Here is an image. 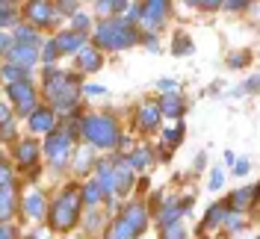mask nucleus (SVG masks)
<instances>
[{
    "mask_svg": "<svg viewBox=\"0 0 260 239\" xmlns=\"http://www.w3.org/2000/svg\"><path fill=\"white\" fill-rule=\"evenodd\" d=\"M127 162L133 168H148V165H151V151H148V148H136V151L130 154Z\"/></svg>",
    "mask_w": 260,
    "mask_h": 239,
    "instance_id": "obj_23",
    "label": "nucleus"
},
{
    "mask_svg": "<svg viewBox=\"0 0 260 239\" xmlns=\"http://www.w3.org/2000/svg\"><path fill=\"white\" fill-rule=\"evenodd\" d=\"M12 210H15V195H12V186H6V189H0V224L9 222Z\"/></svg>",
    "mask_w": 260,
    "mask_h": 239,
    "instance_id": "obj_15",
    "label": "nucleus"
},
{
    "mask_svg": "<svg viewBox=\"0 0 260 239\" xmlns=\"http://www.w3.org/2000/svg\"><path fill=\"white\" fill-rule=\"evenodd\" d=\"M222 6H225V9H245L248 3H222Z\"/></svg>",
    "mask_w": 260,
    "mask_h": 239,
    "instance_id": "obj_43",
    "label": "nucleus"
},
{
    "mask_svg": "<svg viewBox=\"0 0 260 239\" xmlns=\"http://www.w3.org/2000/svg\"><path fill=\"white\" fill-rule=\"evenodd\" d=\"M6 92H9V97L18 104V112H21V115H27V112L36 110V89L30 86V80H27V83H9Z\"/></svg>",
    "mask_w": 260,
    "mask_h": 239,
    "instance_id": "obj_7",
    "label": "nucleus"
},
{
    "mask_svg": "<svg viewBox=\"0 0 260 239\" xmlns=\"http://www.w3.org/2000/svg\"><path fill=\"white\" fill-rule=\"evenodd\" d=\"M245 89H248V92H254V89H257V77H248V83H245Z\"/></svg>",
    "mask_w": 260,
    "mask_h": 239,
    "instance_id": "obj_41",
    "label": "nucleus"
},
{
    "mask_svg": "<svg viewBox=\"0 0 260 239\" xmlns=\"http://www.w3.org/2000/svg\"><path fill=\"white\" fill-rule=\"evenodd\" d=\"M225 222H228V227L231 230H243V216H237V213H225Z\"/></svg>",
    "mask_w": 260,
    "mask_h": 239,
    "instance_id": "obj_31",
    "label": "nucleus"
},
{
    "mask_svg": "<svg viewBox=\"0 0 260 239\" xmlns=\"http://www.w3.org/2000/svg\"><path fill=\"white\" fill-rule=\"evenodd\" d=\"M27 18L36 24H50L56 18V9L50 3H27Z\"/></svg>",
    "mask_w": 260,
    "mask_h": 239,
    "instance_id": "obj_14",
    "label": "nucleus"
},
{
    "mask_svg": "<svg viewBox=\"0 0 260 239\" xmlns=\"http://www.w3.org/2000/svg\"><path fill=\"white\" fill-rule=\"evenodd\" d=\"M234 172H237V175H245V172H248V162H245V159H240V162L234 165Z\"/></svg>",
    "mask_w": 260,
    "mask_h": 239,
    "instance_id": "obj_40",
    "label": "nucleus"
},
{
    "mask_svg": "<svg viewBox=\"0 0 260 239\" xmlns=\"http://www.w3.org/2000/svg\"><path fill=\"white\" fill-rule=\"evenodd\" d=\"M115 168H113V192H127L130 183H133V172H130V165L124 162V159L113 157L110 159Z\"/></svg>",
    "mask_w": 260,
    "mask_h": 239,
    "instance_id": "obj_11",
    "label": "nucleus"
},
{
    "mask_svg": "<svg viewBox=\"0 0 260 239\" xmlns=\"http://www.w3.org/2000/svg\"><path fill=\"white\" fill-rule=\"evenodd\" d=\"M77 216H80V189H77V186H68V189L50 204V216H48L50 222L48 224L53 230L62 233V230H71V227L77 224Z\"/></svg>",
    "mask_w": 260,
    "mask_h": 239,
    "instance_id": "obj_1",
    "label": "nucleus"
},
{
    "mask_svg": "<svg viewBox=\"0 0 260 239\" xmlns=\"http://www.w3.org/2000/svg\"><path fill=\"white\" fill-rule=\"evenodd\" d=\"M183 100H180L178 95H166L162 97V107H160V115L166 112V115H172V118H178V115H183Z\"/></svg>",
    "mask_w": 260,
    "mask_h": 239,
    "instance_id": "obj_16",
    "label": "nucleus"
},
{
    "mask_svg": "<svg viewBox=\"0 0 260 239\" xmlns=\"http://www.w3.org/2000/svg\"><path fill=\"white\" fill-rule=\"evenodd\" d=\"M74 27H77L74 32H83L86 27H89V18H86V15H74Z\"/></svg>",
    "mask_w": 260,
    "mask_h": 239,
    "instance_id": "obj_37",
    "label": "nucleus"
},
{
    "mask_svg": "<svg viewBox=\"0 0 260 239\" xmlns=\"http://www.w3.org/2000/svg\"><path fill=\"white\" fill-rule=\"evenodd\" d=\"M136 118H139V127L142 130H157L160 127V107L157 104H142Z\"/></svg>",
    "mask_w": 260,
    "mask_h": 239,
    "instance_id": "obj_13",
    "label": "nucleus"
},
{
    "mask_svg": "<svg viewBox=\"0 0 260 239\" xmlns=\"http://www.w3.org/2000/svg\"><path fill=\"white\" fill-rule=\"evenodd\" d=\"M160 89H162V92H175V89H178V83L166 77V80H160Z\"/></svg>",
    "mask_w": 260,
    "mask_h": 239,
    "instance_id": "obj_39",
    "label": "nucleus"
},
{
    "mask_svg": "<svg viewBox=\"0 0 260 239\" xmlns=\"http://www.w3.org/2000/svg\"><path fill=\"white\" fill-rule=\"evenodd\" d=\"M15 21V6L12 3H0V27Z\"/></svg>",
    "mask_w": 260,
    "mask_h": 239,
    "instance_id": "obj_27",
    "label": "nucleus"
},
{
    "mask_svg": "<svg viewBox=\"0 0 260 239\" xmlns=\"http://www.w3.org/2000/svg\"><path fill=\"white\" fill-rule=\"evenodd\" d=\"M166 9H169V3H162V0L139 3V18L145 21V27H157L162 18H166Z\"/></svg>",
    "mask_w": 260,
    "mask_h": 239,
    "instance_id": "obj_10",
    "label": "nucleus"
},
{
    "mask_svg": "<svg viewBox=\"0 0 260 239\" xmlns=\"http://www.w3.org/2000/svg\"><path fill=\"white\" fill-rule=\"evenodd\" d=\"M53 9H59L62 15H77V3H56Z\"/></svg>",
    "mask_w": 260,
    "mask_h": 239,
    "instance_id": "obj_33",
    "label": "nucleus"
},
{
    "mask_svg": "<svg viewBox=\"0 0 260 239\" xmlns=\"http://www.w3.org/2000/svg\"><path fill=\"white\" fill-rule=\"evenodd\" d=\"M89 159H92V151L86 148V151H80V157H77V172H83L86 165H89Z\"/></svg>",
    "mask_w": 260,
    "mask_h": 239,
    "instance_id": "obj_34",
    "label": "nucleus"
},
{
    "mask_svg": "<svg viewBox=\"0 0 260 239\" xmlns=\"http://www.w3.org/2000/svg\"><path fill=\"white\" fill-rule=\"evenodd\" d=\"M254 186H248V189H240V192H234V195H231V204H234V207L237 210H245L248 207V204H251V201H254Z\"/></svg>",
    "mask_w": 260,
    "mask_h": 239,
    "instance_id": "obj_20",
    "label": "nucleus"
},
{
    "mask_svg": "<svg viewBox=\"0 0 260 239\" xmlns=\"http://www.w3.org/2000/svg\"><path fill=\"white\" fill-rule=\"evenodd\" d=\"M3 80H12V83H27V80H30V71L15 68V65H6V68H3Z\"/></svg>",
    "mask_w": 260,
    "mask_h": 239,
    "instance_id": "obj_24",
    "label": "nucleus"
},
{
    "mask_svg": "<svg viewBox=\"0 0 260 239\" xmlns=\"http://www.w3.org/2000/svg\"><path fill=\"white\" fill-rule=\"evenodd\" d=\"M56 124V118H53V110L50 107H36L30 112V130L32 133H50Z\"/></svg>",
    "mask_w": 260,
    "mask_h": 239,
    "instance_id": "obj_9",
    "label": "nucleus"
},
{
    "mask_svg": "<svg viewBox=\"0 0 260 239\" xmlns=\"http://www.w3.org/2000/svg\"><path fill=\"white\" fill-rule=\"evenodd\" d=\"M56 53H59V50H56V42L50 39L48 45H45V53H42V59H45V62H53V59H56Z\"/></svg>",
    "mask_w": 260,
    "mask_h": 239,
    "instance_id": "obj_32",
    "label": "nucleus"
},
{
    "mask_svg": "<svg viewBox=\"0 0 260 239\" xmlns=\"http://www.w3.org/2000/svg\"><path fill=\"white\" fill-rule=\"evenodd\" d=\"M12 48V39H9V32H0V53L3 50H9Z\"/></svg>",
    "mask_w": 260,
    "mask_h": 239,
    "instance_id": "obj_38",
    "label": "nucleus"
},
{
    "mask_svg": "<svg viewBox=\"0 0 260 239\" xmlns=\"http://www.w3.org/2000/svg\"><path fill=\"white\" fill-rule=\"evenodd\" d=\"M36 154H39V148H36V142H30V139H27V142H21L18 145V162H21V165H32V162H36Z\"/></svg>",
    "mask_w": 260,
    "mask_h": 239,
    "instance_id": "obj_17",
    "label": "nucleus"
},
{
    "mask_svg": "<svg viewBox=\"0 0 260 239\" xmlns=\"http://www.w3.org/2000/svg\"><path fill=\"white\" fill-rule=\"evenodd\" d=\"M6 59H9V65H15V68L30 71V65H36L39 53H36V48H30V45H12V48L6 50Z\"/></svg>",
    "mask_w": 260,
    "mask_h": 239,
    "instance_id": "obj_8",
    "label": "nucleus"
},
{
    "mask_svg": "<svg viewBox=\"0 0 260 239\" xmlns=\"http://www.w3.org/2000/svg\"><path fill=\"white\" fill-rule=\"evenodd\" d=\"M80 198H83V201H86V204H89V207H95L98 201H101V198H104V189H101V186H98L95 180H89V183H86V186H83Z\"/></svg>",
    "mask_w": 260,
    "mask_h": 239,
    "instance_id": "obj_19",
    "label": "nucleus"
},
{
    "mask_svg": "<svg viewBox=\"0 0 260 239\" xmlns=\"http://www.w3.org/2000/svg\"><path fill=\"white\" fill-rule=\"evenodd\" d=\"M162 239H186V230L183 224L175 222V224H162Z\"/></svg>",
    "mask_w": 260,
    "mask_h": 239,
    "instance_id": "obj_25",
    "label": "nucleus"
},
{
    "mask_svg": "<svg viewBox=\"0 0 260 239\" xmlns=\"http://www.w3.org/2000/svg\"><path fill=\"white\" fill-rule=\"evenodd\" d=\"M48 89V97L53 104V110H71L74 100H77V77L74 74H62L56 71V77L45 83Z\"/></svg>",
    "mask_w": 260,
    "mask_h": 239,
    "instance_id": "obj_5",
    "label": "nucleus"
},
{
    "mask_svg": "<svg viewBox=\"0 0 260 239\" xmlns=\"http://www.w3.org/2000/svg\"><path fill=\"white\" fill-rule=\"evenodd\" d=\"M136 30L130 27L127 21H104V24H98L95 30V45L101 48H110V50H121V48H130V45H136Z\"/></svg>",
    "mask_w": 260,
    "mask_h": 239,
    "instance_id": "obj_4",
    "label": "nucleus"
},
{
    "mask_svg": "<svg viewBox=\"0 0 260 239\" xmlns=\"http://www.w3.org/2000/svg\"><path fill=\"white\" fill-rule=\"evenodd\" d=\"M80 127H83V136L89 139L92 148H115L118 139H121V133H118V121H115L113 115H107V112H101V115H89Z\"/></svg>",
    "mask_w": 260,
    "mask_h": 239,
    "instance_id": "obj_2",
    "label": "nucleus"
},
{
    "mask_svg": "<svg viewBox=\"0 0 260 239\" xmlns=\"http://www.w3.org/2000/svg\"><path fill=\"white\" fill-rule=\"evenodd\" d=\"M45 154H48L50 162L62 165L65 159L71 157V136H68L65 130H50L48 142H45Z\"/></svg>",
    "mask_w": 260,
    "mask_h": 239,
    "instance_id": "obj_6",
    "label": "nucleus"
},
{
    "mask_svg": "<svg viewBox=\"0 0 260 239\" xmlns=\"http://www.w3.org/2000/svg\"><path fill=\"white\" fill-rule=\"evenodd\" d=\"M245 62H248L245 56H234V59H231V65H234V68H237V65H245Z\"/></svg>",
    "mask_w": 260,
    "mask_h": 239,
    "instance_id": "obj_44",
    "label": "nucleus"
},
{
    "mask_svg": "<svg viewBox=\"0 0 260 239\" xmlns=\"http://www.w3.org/2000/svg\"><path fill=\"white\" fill-rule=\"evenodd\" d=\"M42 210H45V198H42L39 192L27 195V201H24V213L32 216V219H39V216H42Z\"/></svg>",
    "mask_w": 260,
    "mask_h": 239,
    "instance_id": "obj_18",
    "label": "nucleus"
},
{
    "mask_svg": "<svg viewBox=\"0 0 260 239\" xmlns=\"http://www.w3.org/2000/svg\"><path fill=\"white\" fill-rule=\"evenodd\" d=\"M145 224H148L145 204L133 201V204H127V207L121 210V216L113 222V227H110V239H136L142 230H145Z\"/></svg>",
    "mask_w": 260,
    "mask_h": 239,
    "instance_id": "obj_3",
    "label": "nucleus"
},
{
    "mask_svg": "<svg viewBox=\"0 0 260 239\" xmlns=\"http://www.w3.org/2000/svg\"><path fill=\"white\" fill-rule=\"evenodd\" d=\"M80 68L83 71H98V68H101V56H98V50H92V48L80 50Z\"/></svg>",
    "mask_w": 260,
    "mask_h": 239,
    "instance_id": "obj_21",
    "label": "nucleus"
},
{
    "mask_svg": "<svg viewBox=\"0 0 260 239\" xmlns=\"http://www.w3.org/2000/svg\"><path fill=\"white\" fill-rule=\"evenodd\" d=\"M6 118H9V110H6V104H0V124H3Z\"/></svg>",
    "mask_w": 260,
    "mask_h": 239,
    "instance_id": "obj_42",
    "label": "nucleus"
},
{
    "mask_svg": "<svg viewBox=\"0 0 260 239\" xmlns=\"http://www.w3.org/2000/svg\"><path fill=\"white\" fill-rule=\"evenodd\" d=\"M172 50H175L178 56H183L186 50H192V42H189L186 36H178V39H175V45H172Z\"/></svg>",
    "mask_w": 260,
    "mask_h": 239,
    "instance_id": "obj_28",
    "label": "nucleus"
},
{
    "mask_svg": "<svg viewBox=\"0 0 260 239\" xmlns=\"http://www.w3.org/2000/svg\"><path fill=\"white\" fill-rule=\"evenodd\" d=\"M53 42H56V50H59V53H74V50L83 48L86 36H83V32H74V30H65V32H59Z\"/></svg>",
    "mask_w": 260,
    "mask_h": 239,
    "instance_id": "obj_12",
    "label": "nucleus"
},
{
    "mask_svg": "<svg viewBox=\"0 0 260 239\" xmlns=\"http://www.w3.org/2000/svg\"><path fill=\"white\" fill-rule=\"evenodd\" d=\"M166 145H178L180 139H183V127H172V130H166Z\"/></svg>",
    "mask_w": 260,
    "mask_h": 239,
    "instance_id": "obj_30",
    "label": "nucleus"
},
{
    "mask_svg": "<svg viewBox=\"0 0 260 239\" xmlns=\"http://www.w3.org/2000/svg\"><path fill=\"white\" fill-rule=\"evenodd\" d=\"M6 186H12V168L0 159V189H6Z\"/></svg>",
    "mask_w": 260,
    "mask_h": 239,
    "instance_id": "obj_29",
    "label": "nucleus"
},
{
    "mask_svg": "<svg viewBox=\"0 0 260 239\" xmlns=\"http://www.w3.org/2000/svg\"><path fill=\"white\" fill-rule=\"evenodd\" d=\"M222 183H225V175H222V172L216 168V172H213V177H210V189H219Z\"/></svg>",
    "mask_w": 260,
    "mask_h": 239,
    "instance_id": "obj_35",
    "label": "nucleus"
},
{
    "mask_svg": "<svg viewBox=\"0 0 260 239\" xmlns=\"http://www.w3.org/2000/svg\"><path fill=\"white\" fill-rule=\"evenodd\" d=\"M0 239H15V227L12 224H0Z\"/></svg>",
    "mask_w": 260,
    "mask_h": 239,
    "instance_id": "obj_36",
    "label": "nucleus"
},
{
    "mask_svg": "<svg viewBox=\"0 0 260 239\" xmlns=\"http://www.w3.org/2000/svg\"><path fill=\"white\" fill-rule=\"evenodd\" d=\"M15 39H18V45H36V30L32 27H18L15 30Z\"/></svg>",
    "mask_w": 260,
    "mask_h": 239,
    "instance_id": "obj_26",
    "label": "nucleus"
},
{
    "mask_svg": "<svg viewBox=\"0 0 260 239\" xmlns=\"http://www.w3.org/2000/svg\"><path fill=\"white\" fill-rule=\"evenodd\" d=\"M225 207H210L207 210V216H204V227L210 230V227H219V224H225Z\"/></svg>",
    "mask_w": 260,
    "mask_h": 239,
    "instance_id": "obj_22",
    "label": "nucleus"
}]
</instances>
